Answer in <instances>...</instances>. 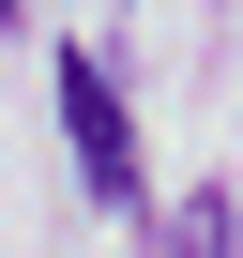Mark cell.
<instances>
[{"label":"cell","instance_id":"1","mask_svg":"<svg viewBox=\"0 0 243 258\" xmlns=\"http://www.w3.org/2000/svg\"><path fill=\"white\" fill-rule=\"evenodd\" d=\"M61 137H76V182L91 198H137V121H122L106 61H61Z\"/></svg>","mask_w":243,"mask_h":258},{"label":"cell","instance_id":"2","mask_svg":"<svg viewBox=\"0 0 243 258\" xmlns=\"http://www.w3.org/2000/svg\"><path fill=\"white\" fill-rule=\"evenodd\" d=\"M167 258H228V213H213V198H183V213H167Z\"/></svg>","mask_w":243,"mask_h":258},{"label":"cell","instance_id":"3","mask_svg":"<svg viewBox=\"0 0 243 258\" xmlns=\"http://www.w3.org/2000/svg\"><path fill=\"white\" fill-rule=\"evenodd\" d=\"M0 16H16V0H0Z\"/></svg>","mask_w":243,"mask_h":258}]
</instances>
